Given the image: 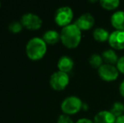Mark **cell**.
<instances>
[{"instance_id":"6da1fadb","label":"cell","mask_w":124,"mask_h":123,"mask_svg":"<svg viewBox=\"0 0 124 123\" xmlns=\"http://www.w3.org/2000/svg\"><path fill=\"white\" fill-rule=\"evenodd\" d=\"M60 40L66 47H77L81 41V30L75 24H70L62 27L60 33Z\"/></svg>"},{"instance_id":"7a4b0ae2","label":"cell","mask_w":124,"mask_h":123,"mask_svg":"<svg viewBox=\"0 0 124 123\" xmlns=\"http://www.w3.org/2000/svg\"><path fill=\"white\" fill-rule=\"evenodd\" d=\"M46 43L41 37H32L28 41L25 46L26 55L31 60H39L46 52Z\"/></svg>"},{"instance_id":"3957f363","label":"cell","mask_w":124,"mask_h":123,"mask_svg":"<svg viewBox=\"0 0 124 123\" xmlns=\"http://www.w3.org/2000/svg\"><path fill=\"white\" fill-rule=\"evenodd\" d=\"M81 100L76 96H69L63 100L61 104V109L66 115H74L82 108Z\"/></svg>"},{"instance_id":"277c9868","label":"cell","mask_w":124,"mask_h":123,"mask_svg":"<svg viewBox=\"0 0 124 123\" xmlns=\"http://www.w3.org/2000/svg\"><path fill=\"white\" fill-rule=\"evenodd\" d=\"M73 18H74V13L72 8L69 6H63L57 8L54 16L56 23L62 27L70 25Z\"/></svg>"},{"instance_id":"5b68a950","label":"cell","mask_w":124,"mask_h":123,"mask_svg":"<svg viewBox=\"0 0 124 123\" xmlns=\"http://www.w3.org/2000/svg\"><path fill=\"white\" fill-rule=\"evenodd\" d=\"M50 85L55 90H62L68 86L69 83V77L68 73L61 71L55 72L50 77Z\"/></svg>"},{"instance_id":"8992f818","label":"cell","mask_w":124,"mask_h":123,"mask_svg":"<svg viewBox=\"0 0 124 123\" xmlns=\"http://www.w3.org/2000/svg\"><path fill=\"white\" fill-rule=\"evenodd\" d=\"M20 22L24 27L29 30H38L42 25V20L34 13H25L21 16Z\"/></svg>"},{"instance_id":"52a82bcc","label":"cell","mask_w":124,"mask_h":123,"mask_svg":"<svg viewBox=\"0 0 124 123\" xmlns=\"http://www.w3.org/2000/svg\"><path fill=\"white\" fill-rule=\"evenodd\" d=\"M100 77L105 81H114L118 77V70L115 66L111 64H103L98 69Z\"/></svg>"},{"instance_id":"ba28073f","label":"cell","mask_w":124,"mask_h":123,"mask_svg":"<svg viewBox=\"0 0 124 123\" xmlns=\"http://www.w3.org/2000/svg\"><path fill=\"white\" fill-rule=\"evenodd\" d=\"M109 44L111 47L116 50L124 49V31L115 30L110 34Z\"/></svg>"},{"instance_id":"9c48e42d","label":"cell","mask_w":124,"mask_h":123,"mask_svg":"<svg viewBox=\"0 0 124 123\" xmlns=\"http://www.w3.org/2000/svg\"><path fill=\"white\" fill-rule=\"evenodd\" d=\"M74 24L80 29V30H87L93 27L95 19L90 13H85L80 15Z\"/></svg>"},{"instance_id":"30bf717a","label":"cell","mask_w":124,"mask_h":123,"mask_svg":"<svg viewBox=\"0 0 124 123\" xmlns=\"http://www.w3.org/2000/svg\"><path fill=\"white\" fill-rule=\"evenodd\" d=\"M116 119L110 110H101L95 115L94 123H116Z\"/></svg>"},{"instance_id":"8fae6325","label":"cell","mask_w":124,"mask_h":123,"mask_svg":"<svg viewBox=\"0 0 124 123\" xmlns=\"http://www.w3.org/2000/svg\"><path fill=\"white\" fill-rule=\"evenodd\" d=\"M74 61L73 59L69 56H62L58 59L57 62V67H58L59 71L63 72H69L74 67Z\"/></svg>"},{"instance_id":"7c38bea8","label":"cell","mask_w":124,"mask_h":123,"mask_svg":"<svg viewBox=\"0 0 124 123\" xmlns=\"http://www.w3.org/2000/svg\"><path fill=\"white\" fill-rule=\"evenodd\" d=\"M111 23L116 30L124 31V11H116L111 15Z\"/></svg>"},{"instance_id":"4fadbf2b","label":"cell","mask_w":124,"mask_h":123,"mask_svg":"<svg viewBox=\"0 0 124 123\" xmlns=\"http://www.w3.org/2000/svg\"><path fill=\"white\" fill-rule=\"evenodd\" d=\"M42 39L46 44L53 45L58 42V41L60 40V34L57 30H48L43 34Z\"/></svg>"},{"instance_id":"5bb4252c","label":"cell","mask_w":124,"mask_h":123,"mask_svg":"<svg viewBox=\"0 0 124 123\" xmlns=\"http://www.w3.org/2000/svg\"><path fill=\"white\" fill-rule=\"evenodd\" d=\"M102 58H103V61L106 62V64L113 65L115 63H117L118 62V58L116 53L113 50L111 49L106 50L102 53Z\"/></svg>"},{"instance_id":"9a60e30c","label":"cell","mask_w":124,"mask_h":123,"mask_svg":"<svg viewBox=\"0 0 124 123\" xmlns=\"http://www.w3.org/2000/svg\"><path fill=\"white\" fill-rule=\"evenodd\" d=\"M93 36L95 40L100 42H104L106 41H108L110 37V34L106 30L103 28H96L95 29L93 32Z\"/></svg>"},{"instance_id":"2e32d148","label":"cell","mask_w":124,"mask_h":123,"mask_svg":"<svg viewBox=\"0 0 124 123\" xmlns=\"http://www.w3.org/2000/svg\"><path fill=\"white\" fill-rule=\"evenodd\" d=\"M103 58H102V56H101V55L99 54H96V53H95V54H92L91 56L90 57V58H89V62H90V64L91 65L92 67H94V68H100V67H101V66L103 65Z\"/></svg>"},{"instance_id":"e0dca14e","label":"cell","mask_w":124,"mask_h":123,"mask_svg":"<svg viewBox=\"0 0 124 123\" xmlns=\"http://www.w3.org/2000/svg\"><path fill=\"white\" fill-rule=\"evenodd\" d=\"M101 5L102 8L108 10H112L116 8L120 4L119 0H101Z\"/></svg>"},{"instance_id":"ac0fdd59","label":"cell","mask_w":124,"mask_h":123,"mask_svg":"<svg viewBox=\"0 0 124 123\" xmlns=\"http://www.w3.org/2000/svg\"><path fill=\"white\" fill-rule=\"evenodd\" d=\"M110 111L116 117L121 116L124 113V105L121 102H115Z\"/></svg>"},{"instance_id":"d6986e66","label":"cell","mask_w":124,"mask_h":123,"mask_svg":"<svg viewBox=\"0 0 124 123\" xmlns=\"http://www.w3.org/2000/svg\"><path fill=\"white\" fill-rule=\"evenodd\" d=\"M23 25L20 21H17V20H15V21H12L11 23L8 25V30H9L10 32L12 33H19L21 31V30L23 29Z\"/></svg>"},{"instance_id":"ffe728a7","label":"cell","mask_w":124,"mask_h":123,"mask_svg":"<svg viewBox=\"0 0 124 123\" xmlns=\"http://www.w3.org/2000/svg\"><path fill=\"white\" fill-rule=\"evenodd\" d=\"M57 123H74V122L69 115L63 114V115L59 116L57 119Z\"/></svg>"},{"instance_id":"44dd1931","label":"cell","mask_w":124,"mask_h":123,"mask_svg":"<svg viewBox=\"0 0 124 123\" xmlns=\"http://www.w3.org/2000/svg\"><path fill=\"white\" fill-rule=\"evenodd\" d=\"M116 68L118 71H120L121 72L124 73V56L121 57L118 59V62L116 63Z\"/></svg>"},{"instance_id":"7402d4cb","label":"cell","mask_w":124,"mask_h":123,"mask_svg":"<svg viewBox=\"0 0 124 123\" xmlns=\"http://www.w3.org/2000/svg\"><path fill=\"white\" fill-rule=\"evenodd\" d=\"M76 123H94V122L90 121V119H87V118H81Z\"/></svg>"},{"instance_id":"603a6c76","label":"cell","mask_w":124,"mask_h":123,"mask_svg":"<svg viewBox=\"0 0 124 123\" xmlns=\"http://www.w3.org/2000/svg\"><path fill=\"white\" fill-rule=\"evenodd\" d=\"M119 91H120V94H121L122 96L124 97V80L121 83V84H120Z\"/></svg>"},{"instance_id":"cb8c5ba5","label":"cell","mask_w":124,"mask_h":123,"mask_svg":"<svg viewBox=\"0 0 124 123\" xmlns=\"http://www.w3.org/2000/svg\"><path fill=\"white\" fill-rule=\"evenodd\" d=\"M116 123H124V115L121 116L116 117Z\"/></svg>"},{"instance_id":"d4e9b609","label":"cell","mask_w":124,"mask_h":123,"mask_svg":"<svg viewBox=\"0 0 124 123\" xmlns=\"http://www.w3.org/2000/svg\"><path fill=\"white\" fill-rule=\"evenodd\" d=\"M0 8H1V2H0Z\"/></svg>"}]
</instances>
